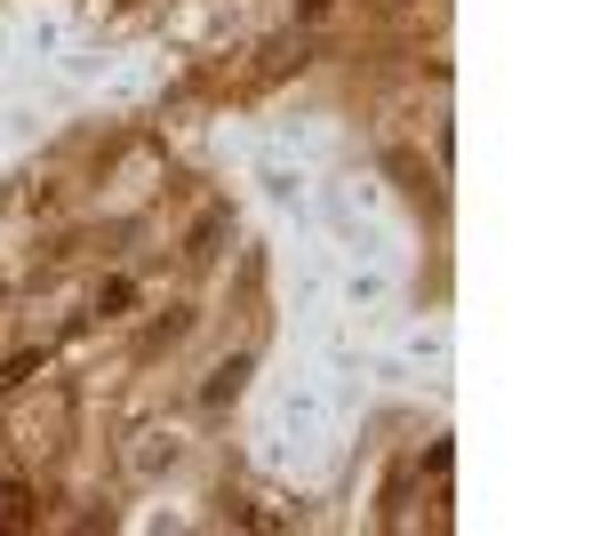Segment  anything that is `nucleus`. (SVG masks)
Returning a JSON list of instances; mask_svg holds the SVG:
<instances>
[{"label": "nucleus", "mask_w": 600, "mask_h": 536, "mask_svg": "<svg viewBox=\"0 0 600 536\" xmlns=\"http://www.w3.org/2000/svg\"><path fill=\"white\" fill-rule=\"evenodd\" d=\"M224 232H232V217L224 209H209L192 224V241H185V264H217V249H224Z\"/></svg>", "instance_id": "nucleus-1"}, {"label": "nucleus", "mask_w": 600, "mask_h": 536, "mask_svg": "<svg viewBox=\"0 0 600 536\" xmlns=\"http://www.w3.org/2000/svg\"><path fill=\"white\" fill-rule=\"evenodd\" d=\"M0 528H32V488L24 481H0Z\"/></svg>", "instance_id": "nucleus-2"}, {"label": "nucleus", "mask_w": 600, "mask_h": 536, "mask_svg": "<svg viewBox=\"0 0 600 536\" xmlns=\"http://www.w3.org/2000/svg\"><path fill=\"white\" fill-rule=\"evenodd\" d=\"M241 377H249V360H241V353H232V360L217 368V377H209V392H200V400H209V409H224V400H232V392H241Z\"/></svg>", "instance_id": "nucleus-3"}, {"label": "nucleus", "mask_w": 600, "mask_h": 536, "mask_svg": "<svg viewBox=\"0 0 600 536\" xmlns=\"http://www.w3.org/2000/svg\"><path fill=\"white\" fill-rule=\"evenodd\" d=\"M328 9H337V0H296V17H328Z\"/></svg>", "instance_id": "nucleus-4"}]
</instances>
